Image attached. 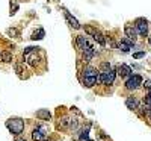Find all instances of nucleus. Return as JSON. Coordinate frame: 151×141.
Listing matches in <instances>:
<instances>
[{
	"instance_id": "aec40b11",
	"label": "nucleus",
	"mask_w": 151,
	"mask_h": 141,
	"mask_svg": "<svg viewBox=\"0 0 151 141\" xmlns=\"http://www.w3.org/2000/svg\"><path fill=\"white\" fill-rule=\"evenodd\" d=\"M41 38H44V31L42 29H40L38 32H35L32 35V40H41Z\"/></svg>"
},
{
	"instance_id": "6ab92c4d",
	"label": "nucleus",
	"mask_w": 151,
	"mask_h": 141,
	"mask_svg": "<svg viewBox=\"0 0 151 141\" xmlns=\"http://www.w3.org/2000/svg\"><path fill=\"white\" fill-rule=\"evenodd\" d=\"M0 58L3 59V62H12V55L9 52H2L0 53Z\"/></svg>"
},
{
	"instance_id": "f03ea898",
	"label": "nucleus",
	"mask_w": 151,
	"mask_h": 141,
	"mask_svg": "<svg viewBox=\"0 0 151 141\" xmlns=\"http://www.w3.org/2000/svg\"><path fill=\"white\" fill-rule=\"evenodd\" d=\"M115 76H116V73L112 71V70H109V71H101V73L98 74V82L103 84V85H112L113 81H115Z\"/></svg>"
},
{
	"instance_id": "f3484780",
	"label": "nucleus",
	"mask_w": 151,
	"mask_h": 141,
	"mask_svg": "<svg viewBox=\"0 0 151 141\" xmlns=\"http://www.w3.org/2000/svg\"><path fill=\"white\" fill-rule=\"evenodd\" d=\"M94 40L100 44V46H104L106 44V40H104V36H103V33H100V32H97L95 35H94Z\"/></svg>"
},
{
	"instance_id": "6e6552de",
	"label": "nucleus",
	"mask_w": 151,
	"mask_h": 141,
	"mask_svg": "<svg viewBox=\"0 0 151 141\" xmlns=\"http://www.w3.org/2000/svg\"><path fill=\"white\" fill-rule=\"evenodd\" d=\"M94 55H95L94 47H92L91 44H88V46L85 47V50H83V61H85V62H89V61L94 58Z\"/></svg>"
},
{
	"instance_id": "c85d7f7f",
	"label": "nucleus",
	"mask_w": 151,
	"mask_h": 141,
	"mask_svg": "<svg viewBox=\"0 0 151 141\" xmlns=\"http://www.w3.org/2000/svg\"><path fill=\"white\" fill-rule=\"evenodd\" d=\"M42 141H55V140H52V138H48V140H47V138H44Z\"/></svg>"
},
{
	"instance_id": "0eeeda50",
	"label": "nucleus",
	"mask_w": 151,
	"mask_h": 141,
	"mask_svg": "<svg viewBox=\"0 0 151 141\" xmlns=\"http://www.w3.org/2000/svg\"><path fill=\"white\" fill-rule=\"evenodd\" d=\"M124 33H125V36H127V38H130L132 41H134L136 38H137V29L133 28L132 24H127V26L124 28Z\"/></svg>"
},
{
	"instance_id": "f257e3e1",
	"label": "nucleus",
	"mask_w": 151,
	"mask_h": 141,
	"mask_svg": "<svg viewBox=\"0 0 151 141\" xmlns=\"http://www.w3.org/2000/svg\"><path fill=\"white\" fill-rule=\"evenodd\" d=\"M6 126H8V129H9L11 134L20 135V134L23 132V129H24V121H23L21 118H18V117L9 118V120L6 121Z\"/></svg>"
},
{
	"instance_id": "a878e982",
	"label": "nucleus",
	"mask_w": 151,
	"mask_h": 141,
	"mask_svg": "<svg viewBox=\"0 0 151 141\" xmlns=\"http://www.w3.org/2000/svg\"><path fill=\"white\" fill-rule=\"evenodd\" d=\"M8 33H9V35H14V36H18V31H17V29H9Z\"/></svg>"
},
{
	"instance_id": "2eb2a0df",
	"label": "nucleus",
	"mask_w": 151,
	"mask_h": 141,
	"mask_svg": "<svg viewBox=\"0 0 151 141\" xmlns=\"http://www.w3.org/2000/svg\"><path fill=\"white\" fill-rule=\"evenodd\" d=\"M36 117L41 118V120H50V117H52V114L48 112V109H40L36 112Z\"/></svg>"
},
{
	"instance_id": "4be33fe9",
	"label": "nucleus",
	"mask_w": 151,
	"mask_h": 141,
	"mask_svg": "<svg viewBox=\"0 0 151 141\" xmlns=\"http://www.w3.org/2000/svg\"><path fill=\"white\" fill-rule=\"evenodd\" d=\"M85 32H86V33H89V35H92V36L97 33V31H95L94 28H91V26H86V28H85Z\"/></svg>"
},
{
	"instance_id": "bb28decb",
	"label": "nucleus",
	"mask_w": 151,
	"mask_h": 141,
	"mask_svg": "<svg viewBox=\"0 0 151 141\" xmlns=\"http://www.w3.org/2000/svg\"><path fill=\"white\" fill-rule=\"evenodd\" d=\"M144 86L150 89V88H151V81H145V84H144Z\"/></svg>"
},
{
	"instance_id": "7c9ffc66",
	"label": "nucleus",
	"mask_w": 151,
	"mask_h": 141,
	"mask_svg": "<svg viewBox=\"0 0 151 141\" xmlns=\"http://www.w3.org/2000/svg\"><path fill=\"white\" fill-rule=\"evenodd\" d=\"M148 97H151V88L148 89Z\"/></svg>"
},
{
	"instance_id": "9b49d317",
	"label": "nucleus",
	"mask_w": 151,
	"mask_h": 141,
	"mask_svg": "<svg viewBox=\"0 0 151 141\" xmlns=\"http://www.w3.org/2000/svg\"><path fill=\"white\" fill-rule=\"evenodd\" d=\"M32 138H33L35 141H42V140L45 138V131H44V127H38V129H35L33 134H32Z\"/></svg>"
},
{
	"instance_id": "2f4dec72",
	"label": "nucleus",
	"mask_w": 151,
	"mask_h": 141,
	"mask_svg": "<svg viewBox=\"0 0 151 141\" xmlns=\"http://www.w3.org/2000/svg\"><path fill=\"white\" fill-rule=\"evenodd\" d=\"M148 117H150V118H151V114H150V115H148Z\"/></svg>"
},
{
	"instance_id": "ddd939ff",
	"label": "nucleus",
	"mask_w": 151,
	"mask_h": 141,
	"mask_svg": "<svg viewBox=\"0 0 151 141\" xmlns=\"http://www.w3.org/2000/svg\"><path fill=\"white\" fill-rule=\"evenodd\" d=\"M98 82V76H83V85L85 86H94Z\"/></svg>"
},
{
	"instance_id": "423d86ee",
	"label": "nucleus",
	"mask_w": 151,
	"mask_h": 141,
	"mask_svg": "<svg viewBox=\"0 0 151 141\" xmlns=\"http://www.w3.org/2000/svg\"><path fill=\"white\" fill-rule=\"evenodd\" d=\"M116 73L121 76V78H130L132 76V68L129 67V65H125V64H121V65H118V68H116Z\"/></svg>"
},
{
	"instance_id": "1a4fd4ad",
	"label": "nucleus",
	"mask_w": 151,
	"mask_h": 141,
	"mask_svg": "<svg viewBox=\"0 0 151 141\" xmlns=\"http://www.w3.org/2000/svg\"><path fill=\"white\" fill-rule=\"evenodd\" d=\"M88 44H89V43H88L86 36H83V35H77V36H76V47H77L80 52H83Z\"/></svg>"
},
{
	"instance_id": "9d476101",
	"label": "nucleus",
	"mask_w": 151,
	"mask_h": 141,
	"mask_svg": "<svg viewBox=\"0 0 151 141\" xmlns=\"http://www.w3.org/2000/svg\"><path fill=\"white\" fill-rule=\"evenodd\" d=\"M133 43H134V41H132L130 38H124V40L119 43V49L122 50L124 53H127V52H130V49H132Z\"/></svg>"
},
{
	"instance_id": "cd10ccee",
	"label": "nucleus",
	"mask_w": 151,
	"mask_h": 141,
	"mask_svg": "<svg viewBox=\"0 0 151 141\" xmlns=\"http://www.w3.org/2000/svg\"><path fill=\"white\" fill-rule=\"evenodd\" d=\"M15 141H26V138H23L20 135H15Z\"/></svg>"
},
{
	"instance_id": "412c9836",
	"label": "nucleus",
	"mask_w": 151,
	"mask_h": 141,
	"mask_svg": "<svg viewBox=\"0 0 151 141\" xmlns=\"http://www.w3.org/2000/svg\"><path fill=\"white\" fill-rule=\"evenodd\" d=\"M14 68H15V71L18 73V74H21L23 71H24V65H23V64H15V65H14Z\"/></svg>"
},
{
	"instance_id": "f8f14e48",
	"label": "nucleus",
	"mask_w": 151,
	"mask_h": 141,
	"mask_svg": "<svg viewBox=\"0 0 151 141\" xmlns=\"http://www.w3.org/2000/svg\"><path fill=\"white\" fill-rule=\"evenodd\" d=\"M125 105H127V108L132 109V111L139 109V102H137L134 97H127V100H125Z\"/></svg>"
},
{
	"instance_id": "4468645a",
	"label": "nucleus",
	"mask_w": 151,
	"mask_h": 141,
	"mask_svg": "<svg viewBox=\"0 0 151 141\" xmlns=\"http://www.w3.org/2000/svg\"><path fill=\"white\" fill-rule=\"evenodd\" d=\"M65 17H67V20H68V23L71 24V26H73L74 29H80V24H79V21H77V20H76L74 17H71L68 11H65Z\"/></svg>"
},
{
	"instance_id": "20e7f679",
	"label": "nucleus",
	"mask_w": 151,
	"mask_h": 141,
	"mask_svg": "<svg viewBox=\"0 0 151 141\" xmlns=\"http://www.w3.org/2000/svg\"><path fill=\"white\" fill-rule=\"evenodd\" d=\"M142 84V78L139 74H132L130 78L127 79V82H125V88L127 89H136V88H139Z\"/></svg>"
},
{
	"instance_id": "b1692460",
	"label": "nucleus",
	"mask_w": 151,
	"mask_h": 141,
	"mask_svg": "<svg viewBox=\"0 0 151 141\" xmlns=\"http://www.w3.org/2000/svg\"><path fill=\"white\" fill-rule=\"evenodd\" d=\"M144 56H145V52H137V53L133 55L134 59H141V58H144Z\"/></svg>"
},
{
	"instance_id": "c756f323",
	"label": "nucleus",
	"mask_w": 151,
	"mask_h": 141,
	"mask_svg": "<svg viewBox=\"0 0 151 141\" xmlns=\"http://www.w3.org/2000/svg\"><path fill=\"white\" fill-rule=\"evenodd\" d=\"M148 43H150V46H151V35L148 36Z\"/></svg>"
},
{
	"instance_id": "dca6fc26",
	"label": "nucleus",
	"mask_w": 151,
	"mask_h": 141,
	"mask_svg": "<svg viewBox=\"0 0 151 141\" xmlns=\"http://www.w3.org/2000/svg\"><path fill=\"white\" fill-rule=\"evenodd\" d=\"M98 71H97V68H94V67H86L85 70H83V74L85 76H95V78H97V74Z\"/></svg>"
},
{
	"instance_id": "39448f33",
	"label": "nucleus",
	"mask_w": 151,
	"mask_h": 141,
	"mask_svg": "<svg viewBox=\"0 0 151 141\" xmlns=\"http://www.w3.org/2000/svg\"><path fill=\"white\" fill-rule=\"evenodd\" d=\"M134 23H136L134 28L137 29V33L142 35V36H145V35L148 33V21H147L145 18H137Z\"/></svg>"
},
{
	"instance_id": "5701e85b",
	"label": "nucleus",
	"mask_w": 151,
	"mask_h": 141,
	"mask_svg": "<svg viewBox=\"0 0 151 141\" xmlns=\"http://www.w3.org/2000/svg\"><path fill=\"white\" fill-rule=\"evenodd\" d=\"M109 70H110V64L103 62V64H101V71H109Z\"/></svg>"
},
{
	"instance_id": "7ed1b4c3",
	"label": "nucleus",
	"mask_w": 151,
	"mask_h": 141,
	"mask_svg": "<svg viewBox=\"0 0 151 141\" xmlns=\"http://www.w3.org/2000/svg\"><path fill=\"white\" fill-rule=\"evenodd\" d=\"M24 59H26L27 64H30V65H36L40 58H38V55H36L35 47H27L26 50H24Z\"/></svg>"
},
{
	"instance_id": "a211bd4d",
	"label": "nucleus",
	"mask_w": 151,
	"mask_h": 141,
	"mask_svg": "<svg viewBox=\"0 0 151 141\" xmlns=\"http://www.w3.org/2000/svg\"><path fill=\"white\" fill-rule=\"evenodd\" d=\"M60 123H59V126L62 127V129H68L70 127V123H71V118H68V117H64L62 120H59Z\"/></svg>"
},
{
	"instance_id": "393cba45",
	"label": "nucleus",
	"mask_w": 151,
	"mask_h": 141,
	"mask_svg": "<svg viewBox=\"0 0 151 141\" xmlns=\"http://www.w3.org/2000/svg\"><path fill=\"white\" fill-rule=\"evenodd\" d=\"M17 9H18V5H17V3H14V5L11 3V15H12V14H15V11H17Z\"/></svg>"
}]
</instances>
